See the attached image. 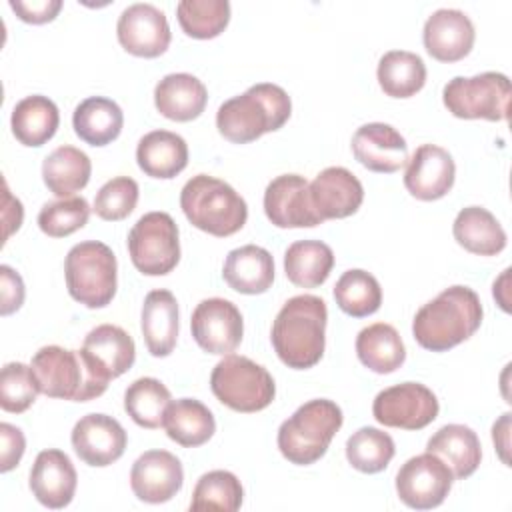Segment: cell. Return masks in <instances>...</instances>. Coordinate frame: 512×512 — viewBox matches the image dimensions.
Instances as JSON below:
<instances>
[{
  "instance_id": "obj_1",
  "label": "cell",
  "mask_w": 512,
  "mask_h": 512,
  "mask_svg": "<svg viewBox=\"0 0 512 512\" xmlns=\"http://www.w3.org/2000/svg\"><path fill=\"white\" fill-rule=\"evenodd\" d=\"M326 302L314 294L292 296L276 314L270 340L278 358L294 370L320 362L326 346Z\"/></svg>"
},
{
  "instance_id": "obj_2",
  "label": "cell",
  "mask_w": 512,
  "mask_h": 512,
  "mask_svg": "<svg viewBox=\"0 0 512 512\" xmlns=\"http://www.w3.org/2000/svg\"><path fill=\"white\" fill-rule=\"evenodd\" d=\"M482 304L468 286H450L426 302L412 320L414 340L430 352H446L468 340L482 324Z\"/></svg>"
},
{
  "instance_id": "obj_3",
  "label": "cell",
  "mask_w": 512,
  "mask_h": 512,
  "mask_svg": "<svg viewBox=\"0 0 512 512\" xmlns=\"http://www.w3.org/2000/svg\"><path fill=\"white\" fill-rule=\"evenodd\" d=\"M290 112L292 102L286 90L278 84L260 82L220 104L216 128L226 140L248 144L266 132L280 130L288 122Z\"/></svg>"
},
{
  "instance_id": "obj_4",
  "label": "cell",
  "mask_w": 512,
  "mask_h": 512,
  "mask_svg": "<svg viewBox=\"0 0 512 512\" xmlns=\"http://www.w3.org/2000/svg\"><path fill=\"white\" fill-rule=\"evenodd\" d=\"M180 208L192 226L218 238L236 234L248 220L244 198L228 182L208 174H196L184 184Z\"/></svg>"
},
{
  "instance_id": "obj_5",
  "label": "cell",
  "mask_w": 512,
  "mask_h": 512,
  "mask_svg": "<svg viewBox=\"0 0 512 512\" xmlns=\"http://www.w3.org/2000/svg\"><path fill=\"white\" fill-rule=\"evenodd\" d=\"M344 422L336 402L326 398L308 400L278 428V450L298 466L320 460Z\"/></svg>"
},
{
  "instance_id": "obj_6",
  "label": "cell",
  "mask_w": 512,
  "mask_h": 512,
  "mask_svg": "<svg viewBox=\"0 0 512 512\" xmlns=\"http://www.w3.org/2000/svg\"><path fill=\"white\" fill-rule=\"evenodd\" d=\"M40 392L48 398L88 402L106 392L108 382L102 380L86 362L80 350L62 346H42L32 358Z\"/></svg>"
},
{
  "instance_id": "obj_7",
  "label": "cell",
  "mask_w": 512,
  "mask_h": 512,
  "mask_svg": "<svg viewBox=\"0 0 512 512\" xmlns=\"http://www.w3.org/2000/svg\"><path fill=\"white\" fill-rule=\"evenodd\" d=\"M116 256L110 246L86 240L70 248L64 260L66 288L86 308H104L116 294Z\"/></svg>"
},
{
  "instance_id": "obj_8",
  "label": "cell",
  "mask_w": 512,
  "mask_h": 512,
  "mask_svg": "<svg viewBox=\"0 0 512 512\" xmlns=\"http://www.w3.org/2000/svg\"><path fill=\"white\" fill-rule=\"evenodd\" d=\"M212 394L236 412H258L270 406L276 384L270 372L254 360L226 354L210 374Z\"/></svg>"
},
{
  "instance_id": "obj_9",
  "label": "cell",
  "mask_w": 512,
  "mask_h": 512,
  "mask_svg": "<svg viewBox=\"0 0 512 512\" xmlns=\"http://www.w3.org/2000/svg\"><path fill=\"white\" fill-rule=\"evenodd\" d=\"M448 112L464 120H506L510 110V80L502 72H482L472 78L456 76L442 90Z\"/></svg>"
},
{
  "instance_id": "obj_10",
  "label": "cell",
  "mask_w": 512,
  "mask_h": 512,
  "mask_svg": "<svg viewBox=\"0 0 512 512\" xmlns=\"http://www.w3.org/2000/svg\"><path fill=\"white\" fill-rule=\"evenodd\" d=\"M128 254L146 276H164L180 260L178 226L168 212H148L128 232Z\"/></svg>"
},
{
  "instance_id": "obj_11",
  "label": "cell",
  "mask_w": 512,
  "mask_h": 512,
  "mask_svg": "<svg viewBox=\"0 0 512 512\" xmlns=\"http://www.w3.org/2000/svg\"><path fill=\"white\" fill-rule=\"evenodd\" d=\"M436 394L420 382H402L384 388L372 404L374 418L388 428L422 430L438 416Z\"/></svg>"
},
{
  "instance_id": "obj_12",
  "label": "cell",
  "mask_w": 512,
  "mask_h": 512,
  "mask_svg": "<svg viewBox=\"0 0 512 512\" xmlns=\"http://www.w3.org/2000/svg\"><path fill=\"white\" fill-rule=\"evenodd\" d=\"M452 480L454 474L448 464L440 456L424 452L402 464L396 474V492L406 506L430 510L446 500Z\"/></svg>"
},
{
  "instance_id": "obj_13",
  "label": "cell",
  "mask_w": 512,
  "mask_h": 512,
  "mask_svg": "<svg viewBox=\"0 0 512 512\" xmlns=\"http://www.w3.org/2000/svg\"><path fill=\"white\" fill-rule=\"evenodd\" d=\"M190 328L196 344L208 352L226 356L234 352L244 334L242 314L226 298H206L202 300L190 318Z\"/></svg>"
},
{
  "instance_id": "obj_14",
  "label": "cell",
  "mask_w": 512,
  "mask_h": 512,
  "mask_svg": "<svg viewBox=\"0 0 512 512\" xmlns=\"http://www.w3.org/2000/svg\"><path fill=\"white\" fill-rule=\"evenodd\" d=\"M264 212L278 228H312L324 222L314 210L310 184L300 174L276 176L266 186Z\"/></svg>"
},
{
  "instance_id": "obj_15",
  "label": "cell",
  "mask_w": 512,
  "mask_h": 512,
  "mask_svg": "<svg viewBox=\"0 0 512 512\" xmlns=\"http://www.w3.org/2000/svg\"><path fill=\"white\" fill-rule=\"evenodd\" d=\"M116 36L120 46L132 56L156 58L170 46V26L166 14L152 4H132L122 10Z\"/></svg>"
},
{
  "instance_id": "obj_16",
  "label": "cell",
  "mask_w": 512,
  "mask_h": 512,
  "mask_svg": "<svg viewBox=\"0 0 512 512\" xmlns=\"http://www.w3.org/2000/svg\"><path fill=\"white\" fill-rule=\"evenodd\" d=\"M72 448L88 466H110L126 450V430L106 414H86L72 428Z\"/></svg>"
},
{
  "instance_id": "obj_17",
  "label": "cell",
  "mask_w": 512,
  "mask_h": 512,
  "mask_svg": "<svg viewBox=\"0 0 512 512\" xmlns=\"http://www.w3.org/2000/svg\"><path fill=\"white\" fill-rule=\"evenodd\" d=\"M184 484L180 460L168 450H148L136 458L130 470L134 496L148 504H162L174 498Z\"/></svg>"
},
{
  "instance_id": "obj_18",
  "label": "cell",
  "mask_w": 512,
  "mask_h": 512,
  "mask_svg": "<svg viewBox=\"0 0 512 512\" xmlns=\"http://www.w3.org/2000/svg\"><path fill=\"white\" fill-rule=\"evenodd\" d=\"M456 178V164L448 150L436 144H422L414 150L404 172L406 190L424 202L446 196Z\"/></svg>"
},
{
  "instance_id": "obj_19",
  "label": "cell",
  "mask_w": 512,
  "mask_h": 512,
  "mask_svg": "<svg viewBox=\"0 0 512 512\" xmlns=\"http://www.w3.org/2000/svg\"><path fill=\"white\" fill-rule=\"evenodd\" d=\"M90 368L106 382L128 372L136 360V346L132 336L114 324H100L92 328L80 348Z\"/></svg>"
},
{
  "instance_id": "obj_20",
  "label": "cell",
  "mask_w": 512,
  "mask_h": 512,
  "mask_svg": "<svg viewBox=\"0 0 512 512\" xmlns=\"http://www.w3.org/2000/svg\"><path fill=\"white\" fill-rule=\"evenodd\" d=\"M352 154L364 168L392 174L408 162V144L394 126L370 122L354 132Z\"/></svg>"
},
{
  "instance_id": "obj_21",
  "label": "cell",
  "mask_w": 512,
  "mask_h": 512,
  "mask_svg": "<svg viewBox=\"0 0 512 512\" xmlns=\"http://www.w3.org/2000/svg\"><path fill=\"white\" fill-rule=\"evenodd\" d=\"M474 24L454 8H440L428 16L422 32L426 52L440 62H458L470 54L474 46Z\"/></svg>"
},
{
  "instance_id": "obj_22",
  "label": "cell",
  "mask_w": 512,
  "mask_h": 512,
  "mask_svg": "<svg viewBox=\"0 0 512 512\" xmlns=\"http://www.w3.org/2000/svg\"><path fill=\"white\" fill-rule=\"evenodd\" d=\"M78 484V474L72 460L56 448L42 450L30 470V490L36 500L52 510L72 502Z\"/></svg>"
},
{
  "instance_id": "obj_23",
  "label": "cell",
  "mask_w": 512,
  "mask_h": 512,
  "mask_svg": "<svg viewBox=\"0 0 512 512\" xmlns=\"http://www.w3.org/2000/svg\"><path fill=\"white\" fill-rule=\"evenodd\" d=\"M310 198L322 220L348 218L360 208L364 188L348 168L330 166L310 182Z\"/></svg>"
},
{
  "instance_id": "obj_24",
  "label": "cell",
  "mask_w": 512,
  "mask_h": 512,
  "mask_svg": "<svg viewBox=\"0 0 512 512\" xmlns=\"http://www.w3.org/2000/svg\"><path fill=\"white\" fill-rule=\"evenodd\" d=\"M140 328L152 356L164 358L174 350L178 338V302L170 290L160 288L146 294Z\"/></svg>"
},
{
  "instance_id": "obj_25",
  "label": "cell",
  "mask_w": 512,
  "mask_h": 512,
  "mask_svg": "<svg viewBox=\"0 0 512 512\" xmlns=\"http://www.w3.org/2000/svg\"><path fill=\"white\" fill-rule=\"evenodd\" d=\"M208 102V90L192 74L176 72L164 76L154 88L156 110L174 122H190L198 118Z\"/></svg>"
},
{
  "instance_id": "obj_26",
  "label": "cell",
  "mask_w": 512,
  "mask_h": 512,
  "mask_svg": "<svg viewBox=\"0 0 512 512\" xmlns=\"http://www.w3.org/2000/svg\"><path fill=\"white\" fill-rule=\"evenodd\" d=\"M222 278L240 294H264L274 282V258L256 244L234 248L224 260Z\"/></svg>"
},
{
  "instance_id": "obj_27",
  "label": "cell",
  "mask_w": 512,
  "mask_h": 512,
  "mask_svg": "<svg viewBox=\"0 0 512 512\" xmlns=\"http://www.w3.org/2000/svg\"><path fill=\"white\" fill-rule=\"evenodd\" d=\"M136 162L150 178L170 180L188 164L186 140L170 130H152L136 146Z\"/></svg>"
},
{
  "instance_id": "obj_28",
  "label": "cell",
  "mask_w": 512,
  "mask_h": 512,
  "mask_svg": "<svg viewBox=\"0 0 512 512\" xmlns=\"http://www.w3.org/2000/svg\"><path fill=\"white\" fill-rule=\"evenodd\" d=\"M426 452L440 456L458 480L472 476L482 458L478 434L464 424H446L436 430L426 444Z\"/></svg>"
},
{
  "instance_id": "obj_29",
  "label": "cell",
  "mask_w": 512,
  "mask_h": 512,
  "mask_svg": "<svg viewBox=\"0 0 512 512\" xmlns=\"http://www.w3.org/2000/svg\"><path fill=\"white\" fill-rule=\"evenodd\" d=\"M456 242L478 256H496L506 248V232L496 216L482 206H466L452 224Z\"/></svg>"
},
{
  "instance_id": "obj_30",
  "label": "cell",
  "mask_w": 512,
  "mask_h": 512,
  "mask_svg": "<svg viewBox=\"0 0 512 512\" xmlns=\"http://www.w3.org/2000/svg\"><path fill=\"white\" fill-rule=\"evenodd\" d=\"M162 426L168 438L184 448L202 446L216 432L212 412L196 398L172 400L164 412Z\"/></svg>"
},
{
  "instance_id": "obj_31",
  "label": "cell",
  "mask_w": 512,
  "mask_h": 512,
  "mask_svg": "<svg viewBox=\"0 0 512 512\" xmlns=\"http://www.w3.org/2000/svg\"><path fill=\"white\" fill-rule=\"evenodd\" d=\"M74 132L90 146H106L116 140L124 126L122 108L104 96L82 100L72 116Z\"/></svg>"
},
{
  "instance_id": "obj_32",
  "label": "cell",
  "mask_w": 512,
  "mask_h": 512,
  "mask_svg": "<svg viewBox=\"0 0 512 512\" xmlns=\"http://www.w3.org/2000/svg\"><path fill=\"white\" fill-rule=\"evenodd\" d=\"M60 112L58 106L42 94H32L22 98L10 118L12 134L24 146H42L46 144L58 130Z\"/></svg>"
},
{
  "instance_id": "obj_33",
  "label": "cell",
  "mask_w": 512,
  "mask_h": 512,
  "mask_svg": "<svg viewBox=\"0 0 512 512\" xmlns=\"http://www.w3.org/2000/svg\"><path fill=\"white\" fill-rule=\"evenodd\" d=\"M356 354L376 374H390L406 360V348L398 330L386 322L370 324L358 332Z\"/></svg>"
},
{
  "instance_id": "obj_34",
  "label": "cell",
  "mask_w": 512,
  "mask_h": 512,
  "mask_svg": "<svg viewBox=\"0 0 512 512\" xmlns=\"http://www.w3.org/2000/svg\"><path fill=\"white\" fill-rule=\"evenodd\" d=\"M92 174L90 158L74 146H58L42 162V178L46 188L60 196L70 198L82 190Z\"/></svg>"
},
{
  "instance_id": "obj_35",
  "label": "cell",
  "mask_w": 512,
  "mask_h": 512,
  "mask_svg": "<svg viewBox=\"0 0 512 512\" xmlns=\"http://www.w3.org/2000/svg\"><path fill=\"white\" fill-rule=\"evenodd\" d=\"M334 266V252L320 240H298L284 254L286 278L300 288H316L326 282Z\"/></svg>"
},
{
  "instance_id": "obj_36",
  "label": "cell",
  "mask_w": 512,
  "mask_h": 512,
  "mask_svg": "<svg viewBox=\"0 0 512 512\" xmlns=\"http://www.w3.org/2000/svg\"><path fill=\"white\" fill-rule=\"evenodd\" d=\"M378 84L390 98H410L426 84L424 60L408 50H390L378 62Z\"/></svg>"
},
{
  "instance_id": "obj_37",
  "label": "cell",
  "mask_w": 512,
  "mask_h": 512,
  "mask_svg": "<svg viewBox=\"0 0 512 512\" xmlns=\"http://www.w3.org/2000/svg\"><path fill=\"white\" fill-rule=\"evenodd\" d=\"M172 402L170 390L156 378L144 376L134 380L124 392L126 414L142 428L154 430L164 422V412Z\"/></svg>"
},
{
  "instance_id": "obj_38",
  "label": "cell",
  "mask_w": 512,
  "mask_h": 512,
  "mask_svg": "<svg viewBox=\"0 0 512 512\" xmlns=\"http://www.w3.org/2000/svg\"><path fill=\"white\" fill-rule=\"evenodd\" d=\"M334 300L344 314L364 318L380 308L382 288L370 272L352 268L338 278L334 286Z\"/></svg>"
},
{
  "instance_id": "obj_39",
  "label": "cell",
  "mask_w": 512,
  "mask_h": 512,
  "mask_svg": "<svg viewBox=\"0 0 512 512\" xmlns=\"http://www.w3.org/2000/svg\"><path fill=\"white\" fill-rule=\"evenodd\" d=\"M394 440L388 432L372 426L356 430L346 440V458L352 468L364 474L382 472L394 458Z\"/></svg>"
},
{
  "instance_id": "obj_40",
  "label": "cell",
  "mask_w": 512,
  "mask_h": 512,
  "mask_svg": "<svg viewBox=\"0 0 512 512\" xmlns=\"http://www.w3.org/2000/svg\"><path fill=\"white\" fill-rule=\"evenodd\" d=\"M242 484L240 480L228 472V470H212L198 478L190 510H222V512H234L242 506Z\"/></svg>"
},
{
  "instance_id": "obj_41",
  "label": "cell",
  "mask_w": 512,
  "mask_h": 512,
  "mask_svg": "<svg viewBox=\"0 0 512 512\" xmlns=\"http://www.w3.org/2000/svg\"><path fill=\"white\" fill-rule=\"evenodd\" d=\"M182 30L198 40L216 38L230 22L228 0H182L176 6Z\"/></svg>"
},
{
  "instance_id": "obj_42",
  "label": "cell",
  "mask_w": 512,
  "mask_h": 512,
  "mask_svg": "<svg viewBox=\"0 0 512 512\" xmlns=\"http://www.w3.org/2000/svg\"><path fill=\"white\" fill-rule=\"evenodd\" d=\"M90 218V206L82 196L54 200L38 212V226L50 238H64L84 228Z\"/></svg>"
},
{
  "instance_id": "obj_43",
  "label": "cell",
  "mask_w": 512,
  "mask_h": 512,
  "mask_svg": "<svg viewBox=\"0 0 512 512\" xmlns=\"http://www.w3.org/2000/svg\"><path fill=\"white\" fill-rule=\"evenodd\" d=\"M40 392L32 366L8 362L0 374V406L6 412H26Z\"/></svg>"
},
{
  "instance_id": "obj_44",
  "label": "cell",
  "mask_w": 512,
  "mask_h": 512,
  "mask_svg": "<svg viewBox=\"0 0 512 512\" xmlns=\"http://www.w3.org/2000/svg\"><path fill=\"white\" fill-rule=\"evenodd\" d=\"M138 184L130 176H116L108 180L94 198V212L108 222L124 220L138 204Z\"/></svg>"
},
{
  "instance_id": "obj_45",
  "label": "cell",
  "mask_w": 512,
  "mask_h": 512,
  "mask_svg": "<svg viewBox=\"0 0 512 512\" xmlns=\"http://www.w3.org/2000/svg\"><path fill=\"white\" fill-rule=\"evenodd\" d=\"M10 8L22 22L46 24L58 16L62 0H10Z\"/></svg>"
},
{
  "instance_id": "obj_46",
  "label": "cell",
  "mask_w": 512,
  "mask_h": 512,
  "mask_svg": "<svg viewBox=\"0 0 512 512\" xmlns=\"http://www.w3.org/2000/svg\"><path fill=\"white\" fill-rule=\"evenodd\" d=\"M0 314L8 316L16 312L24 302V282L16 270L2 264L0 266Z\"/></svg>"
},
{
  "instance_id": "obj_47",
  "label": "cell",
  "mask_w": 512,
  "mask_h": 512,
  "mask_svg": "<svg viewBox=\"0 0 512 512\" xmlns=\"http://www.w3.org/2000/svg\"><path fill=\"white\" fill-rule=\"evenodd\" d=\"M0 438H2L0 470L10 472L22 460V454L26 450V440H24L22 430L16 428L14 424H8V422L0 424Z\"/></svg>"
},
{
  "instance_id": "obj_48",
  "label": "cell",
  "mask_w": 512,
  "mask_h": 512,
  "mask_svg": "<svg viewBox=\"0 0 512 512\" xmlns=\"http://www.w3.org/2000/svg\"><path fill=\"white\" fill-rule=\"evenodd\" d=\"M2 216H4V242H6L10 238V234L20 228L22 218H24L22 202L10 194L6 182H4V210H2Z\"/></svg>"
},
{
  "instance_id": "obj_49",
  "label": "cell",
  "mask_w": 512,
  "mask_h": 512,
  "mask_svg": "<svg viewBox=\"0 0 512 512\" xmlns=\"http://www.w3.org/2000/svg\"><path fill=\"white\" fill-rule=\"evenodd\" d=\"M508 438H510V412L502 414L500 420L494 422V426H492V440H494V444L498 448V454H500V458L506 466L510 462L508 460V446H510Z\"/></svg>"
}]
</instances>
